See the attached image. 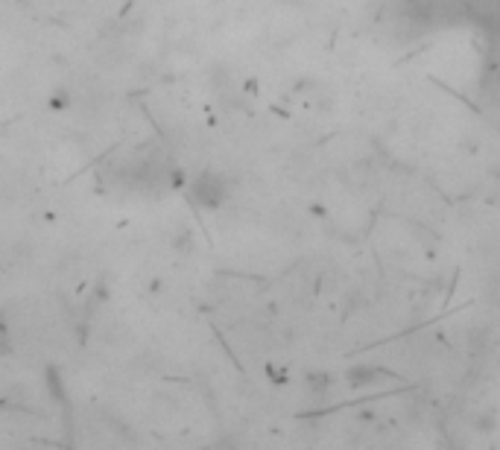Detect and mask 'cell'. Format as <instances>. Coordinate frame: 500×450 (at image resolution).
Here are the masks:
<instances>
[{
  "instance_id": "cell-2",
  "label": "cell",
  "mask_w": 500,
  "mask_h": 450,
  "mask_svg": "<svg viewBox=\"0 0 500 450\" xmlns=\"http://www.w3.org/2000/svg\"><path fill=\"white\" fill-rule=\"evenodd\" d=\"M47 106H50V108H67L70 100H67V94H53V97L47 100Z\"/></svg>"
},
{
  "instance_id": "cell-1",
  "label": "cell",
  "mask_w": 500,
  "mask_h": 450,
  "mask_svg": "<svg viewBox=\"0 0 500 450\" xmlns=\"http://www.w3.org/2000/svg\"><path fill=\"white\" fill-rule=\"evenodd\" d=\"M184 196L196 210H217L228 199V181L226 176L213 173V170H202L187 181Z\"/></svg>"
}]
</instances>
